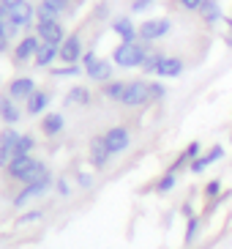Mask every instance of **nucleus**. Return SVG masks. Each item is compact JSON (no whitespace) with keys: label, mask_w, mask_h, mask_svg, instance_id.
<instances>
[{"label":"nucleus","mask_w":232,"mask_h":249,"mask_svg":"<svg viewBox=\"0 0 232 249\" xmlns=\"http://www.w3.org/2000/svg\"><path fill=\"white\" fill-rule=\"evenodd\" d=\"M104 142H107L109 154H123L126 148L131 145V132L126 129V126H112V129H107L104 132Z\"/></svg>","instance_id":"0eeeda50"},{"label":"nucleus","mask_w":232,"mask_h":249,"mask_svg":"<svg viewBox=\"0 0 232 249\" xmlns=\"http://www.w3.org/2000/svg\"><path fill=\"white\" fill-rule=\"evenodd\" d=\"M38 47H41V38H38V36H25L19 44H17V50H14L17 63H28L30 58H36Z\"/></svg>","instance_id":"ddd939ff"},{"label":"nucleus","mask_w":232,"mask_h":249,"mask_svg":"<svg viewBox=\"0 0 232 249\" xmlns=\"http://www.w3.org/2000/svg\"><path fill=\"white\" fill-rule=\"evenodd\" d=\"M199 227H202V219L199 216H191L189 225H186V233H183V244H194L197 235H199Z\"/></svg>","instance_id":"bb28decb"},{"label":"nucleus","mask_w":232,"mask_h":249,"mask_svg":"<svg viewBox=\"0 0 232 249\" xmlns=\"http://www.w3.org/2000/svg\"><path fill=\"white\" fill-rule=\"evenodd\" d=\"M66 104H71V107H87V104H90V90L82 88V85L71 88L66 93Z\"/></svg>","instance_id":"5701e85b"},{"label":"nucleus","mask_w":232,"mask_h":249,"mask_svg":"<svg viewBox=\"0 0 232 249\" xmlns=\"http://www.w3.org/2000/svg\"><path fill=\"white\" fill-rule=\"evenodd\" d=\"M183 60L175 58V55H164V60L159 63V69H156V74L159 77H164V80H172V77H181L183 74Z\"/></svg>","instance_id":"dca6fc26"},{"label":"nucleus","mask_w":232,"mask_h":249,"mask_svg":"<svg viewBox=\"0 0 232 249\" xmlns=\"http://www.w3.org/2000/svg\"><path fill=\"white\" fill-rule=\"evenodd\" d=\"M87 156H90V164H93L96 170H101L109 164V159H112V154H109L107 142H104V134H99V137L90 140V151H87Z\"/></svg>","instance_id":"9d476101"},{"label":"nucleus","mask_w":232,"mask_h":249,"mask_svg":"<svg viewBox=\"0 0 232 249\" xmlns=\"http://www.w3.org/2000/svg\"><path fill=\"white\" fill-rule=\"evenodd\" d=\"M58 55H60V47L44 44V41H41V47H38V52H36V58H33V60H36V66H38V69H44V66H50L52 60L58 58Z\"/></svg>","instance_id":"412c9836"},{"label":"nucleus","mask_w":232,"mask_h":249,"mask_svg":"<svg viewBox=\"0 0 232 249\" xmlns=\"http://www.w3.org/2000/svg\"><path fill=\"white\" fill-rule=\"evenodd\" d=\"M202 3H205V0H178V6H181L183 11H199Z\"/></svg>","instance_id":"e433bc0d"},{"label":"nucleus","mask_w":232,"mask_h":249,"mask_svg":"<svg viewBox=\"0 0 232 249\" xmlns=\"http://www.w3.org/2000/svg\"><path fill=\"white\" fill-rule=\"evenodd\" d=\"M230 142H232V137H230Z\"/></svg>","instance_id":"a18cd8bd"},{"label":"nucleus","mask_w":232,"mask_h":249,"mask_svg":"<svg viewBox=\"0 0 232 249\" xmlns=\"http://www.w3.org/2000/svg\"><path fill=\"white\" fill-rule=\"evenodd\" d=\"M218 159H224V148H221V145H213L211 151H208V154H202L199 159H194V161H191V164H189V170L199 176V173H205V170L211 167V164H216Z\"/></svg>","instance_id":"2eb2a0df"},{"label":"nucleus","mask_w":232,"mask_h":249,"mask_svg":"<svg viewBox=\"0 0 232 249\" xmlns=\"http://www.w3.org/2000/svg\"><path fill=\"white\" fill-rule=\"evenodd\" d=\"M52 183H55V178H52V173L47 170V173H44V176L38 178V181L25 183V186L19 189V195H14V200H11V203H14L17 208H22V205L30 203L33 197H41V195H47V192L52 189Z\"/></svg>","instance_id":"7ed1b4c3"},{"label":"nucleus","mask_w":232,"mask_h":249,"mask_svg":"<svg viewBox=\"0 0 232 249\" xmlns=\"http://www.w3.org/2000/svg\"><path fill=\"white\" fill-rule=\"evenodd\" d=\"M50 104V93L47 90H36V93L28 99V115H41Z\"/></svg>","instance_id":"4be33fe9"},{"label":"nucleus","mask_w":232,"mask_h":249,"mask_svg":"<svg viewBox=\"0 0 232 249\" xmlns=\"http://www.w3.org/2000/svg\"><path fill=\"white\" fill-rule=\"evenodd\" d=\"M202 195H205V200H216V197H221V195H224V189H221V181H218V178L208 181V183H205V189H202Z\"/></svg>","instance_id":"c756f323"},{"label":"nucleus","mask_w":232,"mask_h":249,"mask_svg":"<svg viewBox=\"0 0 232 249\" xmlns=\"http://www.w3.org/2000/svg\"><path fill=\"white\" fill-rule=\"evenodd\" d=\"M153 3H156V0H134V3H131V11H145Z\"/></svg>","instance_id":"58836bf2"},{"label":"nucleus","mask_w":232,"mask_h":249,"mask_svg":"<svg viewBox=\"0 0 232 249\" xmlns=\"http://www.w3.org/2000/svg\"><path fill=\"white\" fill-rule=\"evenodd\" d=\"M36 36L41 38L44 44H55V47H60L66 41V33H63V25L60 22H38Z\"/></svg>","instance_id":"1a4fd4ad"},{"label":"nucleus","mask_w":232,"mask_h":249,"mask_svg":"<svg viewBox=\"0 0 232 249\" xmlns=\"http://www.w3.org/2000/svg\"><path fill=\"white\" fill-rule=\"evenodd\" d=\"M183 156H186V159H189V164L194 159H199V156H202V145H199V142H189V145H186V151H183Z\"/></svg>","instance_id":"2f4dec72"},{"label":"nucleus","mask_w":232,"mask_h":249,"mask_svg":"<svg viewBox=\"0 0 232 249\" xmlns=\"http://www.w3.org/2000/svg\"><path fill=\"white\" fill-rule=\"evenodd\" d=\"M80 71H82V69L77 66V63H74V66H63V69H52V74H55V77H77Z\"/></svg>","instance_id":"f704fd0d"},{"label":"nucleus","mask_w":232,"mask_h":249,"mask_svg":"<svg viewBox=\"0 0 232 249\" xmlns=\"http://www.w3.org/2000/svg\"><path fill=\"white\" fill-rule=\"evenodd\" d=\"M17 30L19 28H14V25H11V17H8V3L0 0V33H6V36L11 38V36H17Z\"/></svg>","instance_id":"b1692460"},{"label":"nucleus","mask_w":232,"mask_h":249,"mask_svg":"<svg viewBox=\"0 0 232 249\" xmlns=\"http://www.w3.org/2000/svg\"><path fill=\"white\" fill-rule=\"evenodd\" d=\"M112 30H115L120 38H123L126 44H131V41H137V38H139L137 28H134V22H131L129 17H117L115 22H112Z\"/></svg>","instance_id":"6ab92c4d"},{"label":"nucleus","mask_w":232,"mask_h":249,"mask_svg":"<svg viewBox=\"0 0 232 249\" xmlns=\"http://www.w3.org/2000/svg\"><path fill=\"white\" fill-rule=\"evenodd\" d=\"M227 28H230V36H227V47H232V19H227Z\"/></svg>","instance_id":"37998d69"},{"label":"nucleus","mask_w":232,"mask_h":249,"mask_svg":"<svg viewBox=\"0 0 232 249\" xmlns=\"http://www.w3.org/2000/svg\"><path fill=\"white\" fill-rule=\"evenodd\" d=\"M3 3H8V6H14V3H22V0H3Z\"/></svg>","instance_id":"c03bdc74"},{"label":"nucleus","mask_w":232,"mask_h":249,"mask_svg":"<svg viewBox=\"0 0 232 249\" xmlns=\"http://www.w3.org/2000/svg\"><path fill=\"white\" fill-rule=\"evenodd\" d=\"M33 93H36V82L30 80V77H17V80L8 82V96L14 102H28Z\"/></svg>","instance_id":"f8f14e48"},{"label":"nucleus","mask_w":232,"mask_h":249,"mask_svg":"<svg viewBox=\"0 0 232 249\" xmlns=\"http://www.w3.org/2000/svg\"><path fill=\"white\" fill-rule=\"evenodd\" d=\"M60 60H63L66 66H74L77 60H82V41H80V36L74 33V36H66V41L60 44V55H58Z\"/></svg>","instance_id":"9b49d317"},{"label":"nucleus","mask_w":232,"mask_h":249,"mask_svg":"<svg viewBox=\"0 0 232 249\" xmlns=\"http://www.w3.org/2000/svg\"><path fill=\"white\" fill-rule=\"evenodd\" d=\"M55 189H58L60 197H68V195H71V186H68L66 178H58V181H55Z\"/></svg>","instance_id":"4c0bfd02"},{"label":"nucleus","mask_w":232,"mask_h":249,"mask_svg":"<svg viewBox=\"0 0 232 249\" xmlns=\"http://www.w3.org/2000/svg\"><path fill=\"white\" fill-rule=\"evenodd\" d=\"M0 118H3V124H8V126H14V124H19V118H22V112H19V107H17V102L11 99V96H0Z\"/></svg>","instance_id":"f3484780"},{"label":"nucleus","mask_w":232,"mask_h":249,"mask_svg":"<svg viewBox=\"0 0 232 249\" xmlns=\"http://www.w3.org/2000/svg\"><path fill=\"white\" fill-rule=\"evenodd\" d=\"M63 126H66V118L60 112H47L41 118V134H47V137H58L63 132Z\"/></svg>","instance_id":"a211bd4d"},{"label":"nucleus","mask_w":232,"mask_h":249,"mask_svg":"<svg viewBox=\"0 0 232 249\" xmlns=\"http://www.w3.org/2000/svg\"><path fill=\"white\" fill-rule=\"evenodd\" d=\"M47 170H50V167H47L44 161L33 159V156H14V161L6 167V176L11 178V181H19L22 186H25V183L38 181Z\"/></svg>","instance_id":"f257e3e1"},{"label":"nucleus","mask_w":232,"mask_h":249,"mask_svg":"<svg viewBox=\"0 0 232 249\" xmlns=\"http://www.w3.org/2000/svg\"><path fill=\"white\" fill-rule=\"evenodd\" d=\"M148 52H150V47H148L145 41H131V44L120 41V44L115 47V52H112V60H115L120 69H137V66L145 63Z\"/></svg>","instance_id":"f03ea898"},{"label":"nucleus","mask_w":232,"mask_h":249,"mask_svg":"<svg viewBox=\"0 0 232 249\" xmlns=\"http://www.w3.org/2000/svg\"><path fill=\"white\" fill-rule=\"evenodd\" d=\"M17 142H19V132L6 126L3 132H0V167L6 170L17 156Z\"/></svg>","instance_id":"423d86ee"},{"label":"nucleus","mask_w":232,"mask_h":249,"mask_svg":"<svg viewBox=\"0 0 232 249\" xmlns=\"http://www.w3.org/2000/svg\"><path fill=\"white\" fill-rule=\"evenodd\" d=\"M36 148V140L30 134H19V142H17V156H30Z\"/></svg>","instance_id":"c85d7f7f"},{"label":"nucleus","mask_w":232,"mask_h":249,"mask_svg":"<svg viewBox=\"0 0 232 249\" xmlns=\"http://www.w3.org/2000/svg\"><path fill=\"white\" fill-rule=\"evenodd\" d=\"M183 216H186V219H191V216H194V211H191V205H189V203L183 205Z\"/></svg>","instance_id":"79ce46f5"},{"label":"nucleus","mask_w":232,"mask_h":249,"mask_svg":"<svg viewBox=\"0 0 232 249\" xmlns=\"http://www.w3.org/2000/svg\"><path fill=\"white\" fill-rule=\"evenodd\" d=\"M44 6H50V8H55V11H58V14H63L66 8H68V3H71V0H41Z\"/></svg>","instance_id":"c9c22d12"},{"label":"nucleus","mask_w":232,"mask_h":249,"mask_svg":"<svg viewBox=\"0 0 232 249\" xmlns=\"http://www.w3.org/2000/svg\"><path fill=\"white\" fill-rule=\"evenodd\" d=\"M8 50V36L6 33H0V52H6Z\"/></svg>","instance_id":"a19ab883"},{"label":"nucleus","mask_w":232,"mask_h":249,"mask_svg":"<svg viewBox=\"0 0 232 249\" xmlns=\"http://www.w3.org/2000/svg\"><path fill=\"white\" fill-rule=\"evenodd\" d=\"M167 96V88L161 82H150V102H161Z\"/></svg>","instance_id":"473e14b6"},{"label":"nucleus","mask_w":232,"mask_h":249,"mask_svg":"<svg viewBox=\"0 0 232 249\" xmlns=\"http://www.w3.org/2000/svg\"><path fill=\"white\" fill-rule=\"evenodd\" d=\"M199 17H202L205 25H216L218 19H221V6H218V0H205L202 8H199Z\"/></svg>","instance_id":"aec40b11"},{"label":"nucleus","mask_w":232,"mask_h":249,"mask_svg":"<svg viewBox=\"0 0 232 249\" xmlns=\"http://www.w3.org/2000/svg\"><path fill=\"white\" fill-rule=\"evenodd\" d=\"M161 60H164V52H156V50H150V52L145 55V63H142L139 69H142L145 74H156V69H159V63H161Z\"/></svg>","instance_id":"a878e982"},{"label":"nucleus","mask_w":232,"mask_h":249,"mask_svg":"<svg viewBox=\"0 0 232 249\" xmlns=\"http://www.w3.org/2000/svg\"><path fill=\"white\" fill-rule=\"evenodd\" d=\"M36 17H38V22H58V11H55V8H50V6H44V3H41V6H38L36 8Z\"/></svg>","instance_id":"7c9ffc66"},{"label":"nucleus","mask_w":232,"mask_h":249,"mask_svg":"<svg viewBox=\"0 0 232 249\" xmlns=\"http://www.w3.org/2000/svg\"><path fill=\"white\" fill-rule=\"evenodd\" d=\"M44 213L38 211V208H33V211H28V213H22L19 219H17V225H30V222H38Z\"/></svg>","instance_id":"72a5a7b5"},{"label":"nucleus","mask_w":232,"mask_h":249,"mask_svg":"<svg viewBox=\"0 0 232 249\" xmlns=\"http://www.w3.org/2000/svg\"><path fill=\"white\" fill-rule=\"evenodd\" d=\"M175 186H178V176H175V173H164V176L156 181V192H161V195H164V192H172Z\"/></svg>","instance_id":"cd10ccee"},{"label":"nucleus","mask_w":232,"mask_h":249,"mask_svg":"<svg viewBox=\"0 0 232 249\" xmlns=\"http://www.w3.org/2000/svg\"><path fill=\"white\" fill-rule=\"evenodd\" d=\"M77 183H80L82 189H87V186H90V183H93V178L87 176V173H80V176H77Z\"/></svg>","instance_id":"ea45409f"},{"label":"nucleus","mask_w":232,"mask_h":249,"mask_svg":"<svg viewBox=\"0 0 232 249\" xmlns=\"http://www.w3.org/2000/svg\"><path fill=\"white\" fill-rule=\"evenodd\" d=\"M8 17H11V25L14 28H30L33 25V17H36V8L30 6L28 0H22V3H14V6H8Z\"/></svg>","instance_id":"6e6552de"},{"label":"nucleus","mask_w":232,"mask_h":249,"mask_svg":"<svg viewBox=\"0 0 232 249\" xmlns=\"http://www.w3.org/2000/svg\"><path fill=\"white\" fill-rule=\"evenodd\" d=\"M126 85H129V82H120V80H112V82H107V85H104V96H107V99H112V102H120V99H123V93H126Z\"/></svg>","instance_id":"393cba45"},{"label":"nucleus","mask_w":232,"mask_h":249,"mask_svg":"<svg viewBox=\"0 0 232 249\" xmlns=\"http://www.w3.org/2000/svg\"><path fill=\"white\" fill-rule=\"evenodd\" d=\"M123 107H142V104H150V82L148 80H131L126 85V93L120 99Z\"/></svg>","instance_id":"20e7f679"},{"label":"nucleus","mask_w":232,"mask_h":249,"mask_svg":"<svg viewBox=\"0 0 232 249\" xmlns=\"http://www.w3.org/2000/svg\"><path fill=\"white\" fill-rule=\"evenodd\" d=\"M85 74L90 77L93 82H112V63L109 60H101V58H96L90 66H85Z\"/></svg>","instance_id":"4468645a"},{"label":"nucleus","mask_w":232,"mask_h":249,"mask_svg":"<svg viewBox=\"0 0 232 249\" xmlns=\"http://www.w3.org/2000/svg\"><path fill=\"white\" fill-rule=\"evenodd\" d=\"M169 30H172V22H169L167 17H159V19H145L137 28V33H139V41L153 44V41H159V38L167 36Z\"/></svg>","instance_id":"39448f33"}]
</instances>
